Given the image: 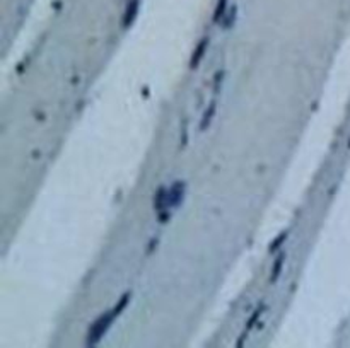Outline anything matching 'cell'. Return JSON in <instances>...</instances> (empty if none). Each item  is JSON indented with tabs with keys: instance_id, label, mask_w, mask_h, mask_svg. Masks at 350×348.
Here are the masks:
<instances>
[{
	"instance_id": "1",
	"label": "cell",
	"mask_w": 350,
	"mask_h": 348,
	"mask_svg": "<svg viewBox=\"0 0 350 348\" xmlns=\"http://www.w3.org/2000/svg\"><path fill=\"white\" fill-rule=\"evenodd\" d=\"M115 317H118V314L115 313V309H111V311H108V313L103 314L101 317H98V319L92 323V326L89 328V334H88V345L89 347L96 345L103 336H105V333L108 331V328L113 324Z\"/></svg>"
},
{
	"instance_id": "2",
	"label": "cell",
	"mask_w": 350,
	"mask_h": 348,
	"mask_svg": "<svg viewBox=\"0 0 350 348\" xmlns=\"http://www.w3.org/2000/svg\"><path fill=\"white\" fill-rule=\"evenodd\" d=\"M139 5H140L139 0H130L128 4H126V9H125V12H123V17H122L123 28H130V26L133 24V21L137 19V14H139Z\"/></svg>"
},
{
	"instance_id": "3",
	"label": "cell",
	"mask_w": 350,
	"mask_h": 348,
	"mask_svg": "<svg viewBox=\"0 0 350 348\" xmlns=\"http://www.w3.org/2000/svg\"><path fill=\"white\" fill-rule=\"evenodd\" d=\"M169 195V207H176L183 202V196H185V183L183 181H176L173 185V188L168 191Z\"/></svg>"
},
{
	"instance_id": "4",
	"label": "cell",
	"mask_w": 350,
	"mask_h": 348,
	"mask_svg": "<svg viewBox=\"0 0 350 348\" xmlns=\"http://www.w3.org/2000/svg\"><path fill=\"white\" fill-rule=\"evenodd\" d=\"M207 45H209V38L200 39V43L196 45V50L192 55V62H190V67H192V69H196V67L200 65V62H202L203 55H205V52H207Z\"/></svg>"
},
{
	"instance_id": "5",
	"label": "cell",
	"mask_w": 350,
	"mask_h": 348,
	"mask_svg": "<svg viewBox=\"0 0 350 348\" xmlns=\"http://www.w3.org/2000/svg\"><path fill=\"white\" fill-rule=\"evenodd\" d=\"M168 207H169V195H168V191H166V190L161 186V188L158 190V193H156L154 209L158 213H161V212H164V210H168Z\"/></svg>"
},
{
	"instance_id": "6",
	"label": "cell",
	"mask_w": 350,
	"mask_h": 348,
	"mask_svg": "<svg viewBox=\"0 0 350 348\" xmlns=\"http://www.w3.org/2000/svg\"><path fill=\"white\" fill-rule=\"evenodd\" d=\"M284 260H285V254H280L279 258H277L275 265H273V270H272V275H270V282H277L280 277V273H282V268H284Z\"/></svg>"
},
{
	"instance_id": "7",
	"label": "cell",
	"mask_w": 350,
	"mask_h": 348,
	"mask_svg": "<svg viewBox=\"0 0 350 348\" xmlns=\"http://www.w3.org/2000/svg\"><path fill=\"white\" fill-rule=\"evenodd\" d=\"M215 101H212L210 103V106H209V109L205 111V115H203V118H202V122H200V130H205L207 126L210 125V122H212V118H214V113H215Z\"/></svg>"
},
{
	"instance_id": "8",
	"label": "cell",
	"mask_w": 350,
	"mask_h": 348,
	"mask_svg": "<svg viewBox=\"0 0 350 348\" xmlns=\"http://www.w3.org/2000/svg\"><path fill=\"white\" fill-rule=\"evenodd\" d=\"M226 9H228V0H219L217 5H215V11H214V22L222 21Z\"/></svg>"
},
{
	"instance_id": "9",
	"label": "cell",
	"mask_w": 350,
	"mask_h": 348,
	"mask_svg": "<svg viewBox=\"0 0 350 348\" xmlns=\"http://www.w3.org/2000/svg\"><path fill=\"white\" fill-rule=\"evenodd\" d=\"M263 311H265V306H262V307H258V309L255 311V313L251 314V317H249V321H248V324H246V330H245V333L246 331H249L253 326L256 324V321H258V317L263 314Z\"/></svg>"
},
{
	"instance_id": "10",
	"label": "cell",
	"mask_w": 350,
	"mask_h": 348,
	"mask_svg": "<svg viewBox=\"0 0 350 348\" xmlns=\"http://www.w3.org/2000/svg\"><path fill=\"white\" fill-rule=\"evenodd\" d=\"M285 239H287V232H282V234H280L279 237H277L275 241H273L272 244H270V246H268V249H270V251H272V253H273V251H275V249H279V247L282 246V243H284Z\"/></svg>"
},
{
	"instance_id": "11",
	"label": "cell",
	"mask_w": 350,
	"mask_h": 348,
	"mask_svg": "<svg viewBox=\"0 0 350 348\" xmlns=\"http://www.w3.org/2000/svg\"><path fill=\"white\" fill-rule=\"evenodd\" d=\"M234 17H236V7H234V11H232V14L229 16V19H228V21H226L222 26H224L226 29H228V28H231V24H232V22H234Z\"/></svg>"
}]
</instances>
